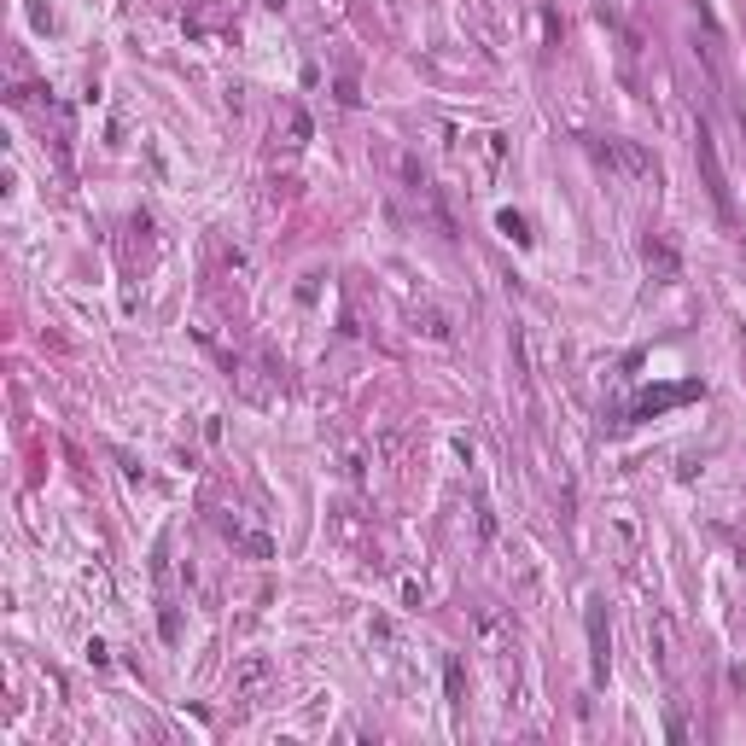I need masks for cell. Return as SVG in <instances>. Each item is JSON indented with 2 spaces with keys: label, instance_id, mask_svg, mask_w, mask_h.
<instances>
[{
  "label": "cell",
  "instance_id": "1",
  "mask_svg": "<svg viewBox=\"0 0 746 746\" xmlns=\"http://www.w3.org/2000/svg\"><path fill=\"white\" fill-rule=\"evenodd\" d=\"M694 152H700V170H706V187H712V204L735 222V204H729V181H723V164H717V146L706 135V123H700V135H694Z\"/></svg>",
  "mask_w": 746,
  "mask_h": 746
},
{
  "label": "cell",
  "instance_id": "2",
  "mask_svg": "<svg viewBox=\"0 0 746 746\" xmlns=\"http://www.w3.org/2000/svg\"><path fill=\"white\" fill-rule=\"evenodd\" d=\"M595 158H601V164H612V170H624V175H653V164H647L636 146H624V140H607V146H595Z\"/></svg>",
  "mask_w": 746,
  "mask_h": 746
},
{
  "label": "cell",
  "instance_id": "3",
  "mask_svg": "<svg viewBox=\"0 0 746 746\" xmlns=\"http://www.w3.org/2000/svg\"><path fill=\"white\" fill-rule=\"evenodd\" d=\"M502 228H508V234L519 239V245H525V239H531V234H525V216H513V210H508V216H502Z\"/></svg>",
  "mask_w": 746,
  "mask_h": 746
}]
</instances>
